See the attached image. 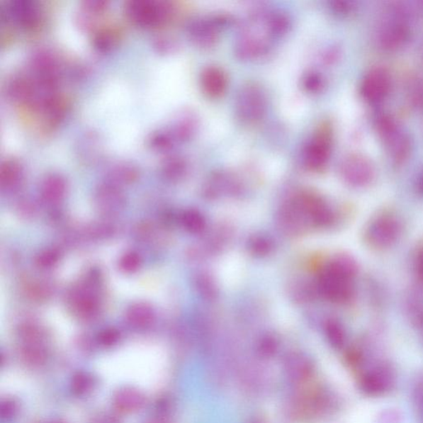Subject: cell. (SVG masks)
Here are the masks:
<instances>
[{
	"instance_id": "obj_34",
	"label": "cell",
	"mask_w": 423,
	"mask_h": 423,
	"mask_svg": "<svg viewBox=\"0 0 423 423\" xmlns=\"http://www.w3.org/2000/svg\"><path fill=\"white\" fill-rule=\"evenodd\" d=\"M55 423H59V422H55Z\"/></svg>"
},
{
	"instance_id": "obj_29",
	"label": "cell",
	"mask_w": 423,
	"mask_h": 423,
	"mask_svg": "<svg viewBox=\"0 0 423 423\" xmlns=\"http://www.w3.org/2000/svg\"><path fill=\"white\" fill-rule=\"evenodd\" d=\"M416 402L422 419L423 420V384L420 385L416 391Z\"/></svg>"
},
{
	"instance_id": "obj_27",
	"label": "cell",
	"mask_w": 423,
	"mask_h": 423,
	"mask_svg": "<svg viewBox=\"0 0 423 423\" xmlns=\"http://www.w3.org/2000/svg\"><path fill=\"white\" fill-rule=\"evenodd\" d=\"M15 412H16V406H15L14 402L10 401L3 402L1 406L2 417L9 419L14 416Z\"/></svg>"
},
{
	"instance_id": "obj_5",
	"label": "cell",
	"mask_w": 423,
	"mask_h": 423,
	"mask_svg": "<svg viewBox=\"0 0 423 423\" xmlns=\"http://www.w3.org/2000/svg\"><path fill=\"white\" fill-rule=\"evenodd\" d=\"M340 173L350 186L365 187L374 179L376 170L369 158L359 153H352L343 158Z\"/></svg>"
},
{
	"instance_id": "obj_7",
	"label": "cell",
	"mask_w": 423,
	"mask_h": 423,
	"mask_svg": "<svg viewBox=\"0 0 423 423\" xmlns=\"http://www.w3.org/2000/svg\"><path fill=\"white\" fill-rule=\"evenodd\" d=\"M332 131L327 124L322 125L306 148L305 161L312 171H321L329 161L332 152Z\"/></svg>"
},
{
	"instance_id": "obj_30",
	"label": "cell",
	"mask_w": 423,
	"mask_h": 423,
	"mask_svg": "<svg viewBox=\"0 0 423 423\" xmlns=\"http://www.w3.org/2000/svg\"><path fill=\"white\" fill-rule=\"evenodd\" d=\"M417 271L419 276L423 278V254L419 258V264H417Z\"/></svg>"
},
{
	"instance_id": "obj_26",
	"label": "cell",
	"mask_w": 423,
	"mask_h": 423,
	"mask_svg": "<svg viewBox=\"0 0 423 423\" xmlns=\"http://www.w3.org/2000/svg\"><path fill=\"white\" fill-rule=\"evenodd\" d=\"M322 86V79L320 74H310L305 79V87L307 91L316 92Z\"/></svg>"
},
{
	"instance_id": "obj_24",
	"label": "cell",
	"mask_w": 423,
	"mask_h": 423,
	"mask_svg": "<svg viewBox=\"0 0 423 423\" xmlns=\"http://www.w3.org/2000/svg\"><path fill=\"white\" fill-rule=\"evenodd\" d=\"M106 0H87L83 2L84 12L89 15L102 14L108 7Z\"/></svg>"
},
{
	"instance_id": "obj_32",
	"label": "cell",
	"mask_w": 423,
	"mask_h": 423,
	"mask_svg": "<svg viewBox=\"0 0 423 423\" xmlns=\"http://www.w3.org/2000/svg\"><path fill=\"white\" fill-rule=\"evenodd\" d=\"M248 423H266V422L263 419H261V417H254V419Z\"/></svg>"
},
{
	"instance_id": "obj_15",
	"label": "cell",
	"mask_w": 423,
	"mask_h": 423,
	"mask_svg": "<svg viewBox=\"0 0 423 423\" xmlns=\"http://www.w3.org/2000/svg\"><path fill=\"white\" fill-rule=\"evenodd\" d=\"M145 396L140 390L132 387L119 390L113 397L114 406L124 414L137 412L145 405Z\"/></svg>"
},
{
	"instance_id": "obj_1",
	"label": "cell",
	"mask_w": 423,
	"mask_h": 423,
	"mask_svg": "<svg viewBox=\"0 0 423 423\" xmlns=\"http://www.w3.org/2000/svg\"><path fill=\"white\" fill-rule=\"evenodd\" d=\"M409 14L404 7H391L377 33V42L385 51L395 52L405 46L410 38Z\"/></svg>"
},
{
	"instance_id": "obj_2",
	"label": "cell",
	"mask_w": 423,
	"mask_h": 423,
	"mask_svg": "<svg viewBox=\"0 0 423 423\" xmlns=\"http://www.w3.org/2000/svg\"><path fill=\"white\" fill-rule=\"evenodd\" d=\"M376 127L393 162L397 166L404 164L411 152L412 144L409 135L402 131L394 118L387 114H382L376 118Z\"/></svg>"
},
{
	"instance_id": "obj_11",
	"label": "cell",
	"mask_w": 423,
	"mask_h": 423,
	"mask_svg": "<svg viewBox=\"0 0 423 423\" xmlns=\"http://www.w3.org/2000/svg\"><path fill=\"white\" fill-rule=\"evenodd\" d=\"M8 13L15 23L25 29L37 26L39 21V10L32 0H13L9 5Z\"/></svg>"
},
{
	"instance_id": "obj_8",
	"label": "cell",
	"mask_w": 423,
	"mask_h": 423,
	"mask_svg": "<svg viewBox=\"0 0 423 423\" xmlns=\"http://www.w3.org/2000/svg\"><path fill=\"white\" fill-rule=\"evenodd\" d=\"M391 77L385 68L371 69L361 84V94L363 98L370 103H379L390 94Z\"/></svg>"
},
{
	"instance_id": "obj_3",
	"label": "cell",
	"mask_w": 423,
	"mask_h": 423,
	"mask_svg": "<svg viewBox=\"0 0 423 423\" xmlns=\"http://www.w3.org/2000/svg\"><path fill=\"white\" fill-rule=\"evenodd\" d=\"M268 98L265 89L256 83H247L237 94L235 111L237 117L244 124L253 125L266 116Z\"/></svg>"
},
{
	"instance_id": "obj_4",
	"label": "cell",
	"mask_w": 423,
	"mask_h": 423,
	"mask_svg": "<svg viewBox=\"0 0 423 423\" xmlns=\"http://www.w3.org/2000/svg\"><path fill=\"white\" fill-rule=\"evenodd\" d=\"M127 16L139 26L152 28L171 18L173 6L162 0H131L126 4Z\"/></svg>"
},
{
	"instance_id": "obj_19",
	"label": "cell",
	"mask_w": 423,
	"mask_h": 423,
	"mask_svg": "<svg viewBox=\"0 0 423 423\" xmlns=\"http://www.w3.org/2000/svg\"><path fill=\"white\" fill-rule=\"evenodd\" d=\"M94 46L98 51L102 52H107L115 46L117 43L116 34L111 30L102 29L94 35Z\"/></svg>"
},
{
	"instance_id": "obj_23",
	"label": "cell",
	"mask_w": 423,
	"mask_h": 423,
	"mask_svg": "<svg viewBox=\"0 0 423 423\" xmlns=\"http://www.w3.org/2000/svg\"><path fill=\"white\" fill-rule=\"evenodd\" d=\"M277 350V342L271 337H265L259 343L258 351L262 357L271 358L276 355Z\"/></svg>"
},
{
	"instance_id": "obj_25",
	"label": "cell",
	"mask_w": 423,
	"mask_h": 423,
	"mask_svg": "<svg viewBox=\"0 0 423 423\" xmlns=\"http://www.w3.org/2000/svg\"><path fill=\"white\" fill-rule=\"evenodd\" d=\"M356 3L350 0H339L332 3V9L337 13H349L356 9Z\"/></svg>"
},
{
	"instance_id": "obj_17",
	"label": "cell",
	"mask_w": 423,
	"mask_h": 423,
	"mask_svg": "<svg viewBox=\"0 0 423 423\" xmlns=\"http://www.w3.org/2000/svg\"><path fill=\"white\" fill-rule=\"evenodd\" d=\"M407 313L417 327L423 328V291L412 293L407 300Z\"/></svg>"
},
{
	"instance_id": "obj_10",
	"label": "cell",
	"mask_w": 423,
	"mask_h": 423,
	"mask_svg": "<svg viewBox=\"0 0 423 423\" xmlns=\"http://www.w3.org/2000/svg\"><path fill=\"white\" fill-rule=\"evenodd\" d=\"M283 371L288 380L303 384L315 373V364L310 357L301 352H291L283 360Z\"/></svg>"
},
{
	"instance_id": "obj_14",
	"label": "cell",
	"mask_w": 423,
	"mask_h": 423,
	"mask_svg": "<svg viewBox=\"0 0 423 423\" xmlns=\"http://www.w3.org/2000/svg\"><path fill=\"white\" fill-rule=\"evenodd\" d=\"M394 377L389 368L382 366L363 376L361 386L363 391L371 395H379L391 388Z\"/></svg>"
},
{
	"instance_id": "obj_16",
	"label": "cell",
	"mask_w": 423,
	"mask_h": 423,
	"mask_svg": "<svg viewBox=\"0 0 423 423\" xmlns=\"http://www.w3.org/2000/svg\"><path fill=\"white\" fill-rule=\"evenodd\" d=\"M327 270L336 273L337 276L351 281V278L356 276L357 272V265L351 257L339 256L330 263Z\"/></svg>"
},
{
	"instance_id": "obj_33",
	"label": "cell",
	"mask_w": 423,
	"mask_h": 423,
	"mask_svg": "<svg viewBox=\"0 0 423 423\" xmlns=\"http://www.w3.org/2000/svg\"><path fill=\"white\" fill-rule=\"evenodd\" d=\"M147 423H168V422L165 419H153L151 422H149Z\"/></svg>"
},
{
	"instance_id": "obj_22",
	"label": "cell",
	"mask_w": 423,
	"mask_h": 423,
	"mask_svg": "<svg viewBox=\"0 0 423 423\" xmlns=\"http://www.w3.org/2000/svg\"><path fill=\"white\" fill-rule=\"evenodd\" d=\"M94 385V378L86 372H79L74 376L72 383V390L78 395H86Z\"/></svg>"
},
{
	"instance_id": "obj_6",
	"label": "cell",
	"mask_w": 423,
	"mask_h": 423,
	"mask_svg": "<svg viewBox=\"0 0 423 423\" xmlns=\"http://www.w3.org/2000/svg\"><path fill=\"white\" fill-rule=\"evenodd\" d=\"M401 230V223L395 217L380 216L367 227L366 240L376 248L390 247L400 237Z\"/></svg>"
},
{
	"instance_id": "obj_21",
	"label": "cell",
	"mask_w": 423,
	"mask_h": 423,
	"mask_svg": "<svg viewBox=\"0 0 423 423\" xmlns=\"http://www.w3.org/2000/svg\"><path fill=\"white\" fill-rule=\"evenodd\" d=\"M175 141L170 131H158L152 134L150 139H149V145L154 150L163 152L171 149Z\"/></svg>"
},
{
	"instance_id": "obj_31",
	"label": "cell",
	"mask_w": 423,
	"mask_h": 423,
	"mask_svg": "<svg viewBox=\"0 0 423 423\" xmlns=\"http://www.w3.org/2000/svg\"><path fill=\"white\" fill-rule=\"evenodd\" d=\"M417 187H419V191L423 193V171L419 177V183H417Z\"/></svg>"
},
{
	"instance_id": "obj_18",
	"label": "cell",
	"mask_w": 423,
	"mask_h": 423,
	"mask_svg": "<svg viewBox=\"0 0 423 423\" xmlns=\"http://www.w3.org/2000/svg\"><path fill=\"white\" fill-rule=\"evenodd\" d=\"M196 130V121L190 116L183 117L176 123L170 131L176 141L188 140Z\"/></svg>"
},
{
	"instance_id": "obj_28",
	"label": "cell",
	"mask_w": 423,
	"mask_h": 423,
	"mask_svg": "<svg viewBox=\"0 0 423 423\" xmlns=\"http://www.w3.org/2000/svg\"><path fill=\"white\" fill-rule=\"evenodd\" d=\"M171 47H173V43L165 38H158L155 42V47L160 52H167Z\"/></svg>"
},
{
	"instance_id": "obj_20",
	"label": "cell",
	"mask_w": 423,
	"mask_h": 423,
	"mask_svg": "<svg viewBox=\"0 0 423 423\" xmlns=\"http://www.w3.org/2000/svg\"><path fill=\"white\" fill-rule=\"evenodd\" d=\"M326 335L332 346L341 348L344 345L346 340L345 332L337 321L330 320L327 322Z\"/></svg>"
},
{
	"instance_id": "obj_9",
	"label": "cell",
	"mask_w": 423,
	"mask_h": 423,
	"mask_svg": "<svg viewBox=\"0 0 423 423\" xmlns=\"http://www.w3.org/2000/svg\"><path fill=\"white\" fill-rule=\"evenodd\" d=\"M320 287L323 295L336 303H345L350 300L354 293L351 281L337 276L328 270L322 276Z\"/></svg>"
},
{
	"instance_id": "obj_13",
	"label": "cell",
	"mask_w": 423,
	"mask_h": 423,
	"mask_svg": "<svg viewBox=\"0 0 423 423\" xmlns=\"http://www.w3.org/2000/svg\"><path fill=\"white\" fill-rule=\"evenodd\" d=\"M201 86L202 91L207 97L220 98L227 91V74L221 68L214 66L208 67L201 72Z\"/></svg>"
},
{
	"instance_id": "obj_12",
	"label": "cell",
	"mask_w": 423,
	"mask_h": 423,
	"mask_svg": "<svg viewBox=\"0 0 423 423\" xmlns=\"http://www.w3.org/2000/svg\"><path fill=\"white\" fill-rule=\"evenodd\" d=\"M219 24L213 19L201 18L188 26V35L198 46L210 48L216 44L219 36Z\"/></svg>"
}]
</instances>
